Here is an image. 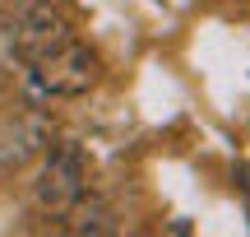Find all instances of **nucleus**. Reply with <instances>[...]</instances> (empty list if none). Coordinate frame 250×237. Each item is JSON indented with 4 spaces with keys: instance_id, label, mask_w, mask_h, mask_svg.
<instances>
[{
    "instance_id": "f257e3e1",
    "label": "nucleus",
    "mask_w": 250,
    "mask_h": 237,
    "mask_svg": "<svg viewBox=\"0 0 250 237\" xmlns=\"http://www.w3.org/2000/svg\"><path fill=\"white\" fill-rule=\"evenodd\" d=\"M102 74V61L93 47L74 42V37H65L61 47H51L46 56H37L33 65H28V89H33V98L51 102V98H83V93L98 84Z\"/></svg>"
},
{
    "instance_id": "f03ea898",
    "label": "nucleus",
    "mask_w": 250,
    "mask_h": 237,
    "mask_svg": "<svg viewBox=\"0 0 250 237\" xmlns=\"http://www.w3.org/2000/svg\"><path fill=\"white\" fill-rule=\"evenodd\" d=\"M88 191V167H83V149L74 140H51L42 154V167H37V182H33V200L42 214L61 219L79 195Z\"/></svg>"
},
{
    "instance_id": "20e7f679",
    "label": "nucleus",
    "mask_w": 250,
    "mask_h": 237,
    "mask_svg": "<svg viewBox=\"0 0 250 237\" xmlns=\"http://www.w3.org/2000/svg\"><path fill=\"white\" fill-rule=\"evenodd\" d=\"M51 140H56V130H51V117H46L42 107L14 112V117L0 126V172H14V167L42 158Z\"/></svg>"
},
{
    "instance_id": "7ed1b4c3",
    "label": "nucleus",
    "mask_w": 250,
    "mask_h": 237,
    "mask_svg": "<svg viewBox=\"0 0 250 237\" xmlns=\"http://www.w3.org/2000/svg\"><path fill=\"white\" fill-rule=\"evenodd\" d=\"M65 37H70V19H65L56 5H46V0H28V5L14 14V24H9V51H14L23 65H33L37 56H46L51 47H61Z\"/></svg>"
},
{
    "instance_id": "39448f33",
    "label": "nucleus",
    "mask_w": 250,
    "mask_h": 237,
    "mask_svg": "<svg viewBox=\"0 0 250 237\" xmlns=\"http://www.w3.org/2000/svg\"><path fill=\"white\" fill-rule=\"evenodd\" d=\"M61 219H65V233H74V237H107V233H116V214H111V205L98 200V195H88V191H83Z\"/></svg>"
},
{
    "instance_id": "423d86ee",
    "label": "nucleus",
    "mask_w": 250,
    "mask_h": 237,
    "mask_svg": "<svg viewBox=\"0 0 250 237\" xmlns=\"http://www.w3.org/2000/svg\"><path fill=\"white\" fill-rule=\"evenodd\" d=\"M0 14H5V0H0Z\"/></svg>"
}]
</instances>
